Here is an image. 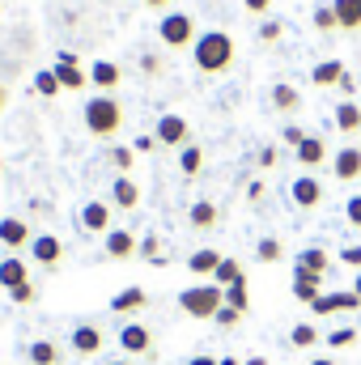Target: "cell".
<instances>
[{"label":"cell","mask_w":361,"mask_h":365,"mask_svg":"<svg viewBox=\"0 0 361 365\" xmlns=\"http://www.w3.org/2000/svg\"><path fill=\"white\" fill-rule=\"evenodd\" d=\"M234 56H238V47H234V38L225 30H204L195 38V47H191V60H195V68L204 77H225L234 68Z\"/></svg>","instance_id":"1"},{"label":"cell","mask_w":361,"mask_h":365,"mask_svg":"<svg viewBox=\"0 0 361 365\" xmlns=\"http://www.w3.org/2000/svg\"><path fill=\"white\" fill-rule=\"evenodd\" d=\"M119 128H123V106H119V98L98 93V98L86 102V132H90V136L111 140V136H119Z\"/></svg>","instance_id":"2"},{"label":"cell","mask_w":361,"mask_h":365,"mask_svg":"<svg viewBox=\"0 0 361 365\" xmlns=\"http://www.w3.org/2000/svg\"><path fill=\"white\" fill-rule=\"evenodd\" d=\"M179 306L187 310V319H217V310L225 306V289L221 284H187L179 293Z\"/></svg>","instance_id":"3"},{"label":"cell","mask_w":361,"mask_h":365,"mask_svg":"<svg viewBox=\"0 0 361 365\" xmlns=\"http://www.w3.org/2000/svg\"><path fill=\"white\" fill-rule=\"evenodd\" d=\"M158 38H162V47H171V51H187V47H195V38H200L195 17H191V13H162V21H158Z\"/></svg>","instance_id":"4"},{"label":"cell","mask_w":361,"mask_h":365,"mask_svg":"<svg viewBox=\"0 0 361 365\" xmlns=\"http://www.w3.org/2000/svg\"><path fill=\"white\" fill-rule=\"evenodd\" d=\"M153 136H158V145H162V149H187V145H191V140H187V136H191V128H187V119H183V115H162V119H158V128H153Z\"/></svg>","instance_id":"5"},{"label":"cell","mask_w":361,"mask_h":365,"mask_svg":"<svg viewBox=\"0 0 361 365\" xmlns=\"http://www.w3.org/2000/svg\"><path fill=\"white\" fill-rule=\"evenodd\" d=\"M319 319H332V314H349V310H361V297L353 289H345V293H319V302L310 306Z\"/></svg>","instance_id":"6"},{"label":"cell","mask_w":361,"mask_h":365,"mask_svg":"<svg viewBox=\"0 0 361 365\" xmlns=\"http://www.w3.org/2000/svg\"><path fill=\"white\" fill-rule=\"evenodd\" d=\"M30 259H34L39 268H60V259H64V242H60L56 234H34V242H30Z\"/></svg>","instance_id":"7"},{"label":"cell","mask_w":361,"mask_h":365,"mask_svg":"<svg viewBox=\"0 0 361 365\" xmlns=\"http://www.w3.org/2000/svg\"><path fill=\"white\" fill-rule=\"evenodd\" d=\"M30 242H34V234H30V221L26 217H0V247H9L17 255Z\"/></svg>","instance_id":"8"},{"label":"cell","mask_w":361,"mask_h":365,"mask_svg":"<svg viewBox=\"0 0 361 365\" xmlns=\"http://www.w3.org/2000/svg\"><path fill=\"white\" fill-rule=\"evenodd\" d=\"M119 349L132 353V357L153 353V331H149L145 323H128V327H119Z\"/></svg>","instance_id":"9"},{"label":"cell","mask_w":361,"mask_h":365,"mask_svg":"<svg viewBox=\"0 0 361 365\" xmlns=\"http://www.w3.org/2000/svg\"><path fill=\"white\" fill-rule=\"evenodd\" d=\"M289 200L298 208H319L323 204V182L315 179V175H302V179L289 182Z\"/></svg>","instance_id":"10"},{"label":"cell","mask_w":361,"mask_h":365,"mask_svg":"<svg viewBox=\"0 0 361 365\" xmlns=\"http://www.w3.org/2000/svg\"><path fill=\"white\" fill-rule=\"evenodd\" d=\"M68 344H73V353L93 357V353H102L106 336H102V327H93V323H77V327H73V336H68Z\"/></svg>","instance_id":"11"},{"label":"cell","mask_w":361,"mask_h":365,"mask_svg":"<svg viewBox=\"0 0 361 365\" xmlns=\"http://www.w3.org/2000/svg\"><path fill=\"white\" fill-rule=\"evenodd\" d=\"M332 175L340 182H357L361 179V149L357 145H345L336 158H332Z\"/></svg>","instance_id":"12"},{"label":"cell","mask_w":361,"mask_h":365,"mask_svg":"<svg viewBox=\"0 0 361 365\" xmlns=\"http://www.w3.org/2000/svg\"><path fill=\"white\" fill-rule=\"evenodd\" d=\"M102 247H106V259H132L136 247H141V238H136L132 230H111V234L102 238Z\"/></svg>","instance_id":"13"},{"label":"cell","mask_w":361,"mask_h":365,"mask_svg":"<svg viewBox=\"0 0 361 365\" xmlns=\"http://www.w3.org/2000/svg\"><path fill=\"white\" fill-rule=\"evenodd\" d=\"M319 293H323V276L306 272V268H293V297H298L302 306H315Z\"/></svg>","instance_id":"14"},{"label":"cell","mask_w":361,"mask_h":365,"mask_svg":"<svg viewBox=\"0 0 361 365\" xmlns=\"http://www.w3.org/2000/svg\"><path fill=\"white\" fill-rule=\"evenodd\" d=\"M81 230L86 234H111V204H102V200H90L86 208H81Z\"/></svg>","instance_id":"15"},{"label":"cell","mask_w":361,"mask_h":365,"mask_svg":"<svg viewBox=\"0 0 361 365\" xmlns=\"http://www.w3.org/2000/svg\"><path fill=\"white\" fill-rule=\"evenodd\" d=\"M149 306V293L141 289V284H128V289H119L115 297H111V310L115 314H141Z\"/></svg>","instance_id":"16"},{"label":"cell","mask_w":361,"mask_h":365,"mask_svg":"<svg viewBox=\"0 0 361 365\" xmlns=\"http://www.w3.org/2000/svg\"><path fill=\"white\" fill-rule=\"evenodd\" d=\"M26 280H30V268H26L21 255H4V259H0V284H4L9 293H13L17 284H26Z\"/></svg>","instance_id":"17"},{"label":"cell","mask_w":361,"mask_h":365,"mask_svg":"<svg viewBox=\"0 0 361 365\" xmlns=\"http://www.w3.org/2000/svg\"><path fill=\"white\" fill-rule=\"evenodd\" d=\"M26 361H30V365H60V361H64V349H60L56 340H30Z\"/></svg>","instance_id":"18"},{"label":"cell","mask_w":361,"mask_h":365,"mask_svg":"<svg viewBox=\"0 0 361 365\" xmlns=\"http://www.w3.org/2000/svg\"><path fill=\"white\" fill-rule=\"evenodd\" d=\"M349 68L340 64V60H323V64H315L310 68V81L319 86V90H332V86H340V77H345Z\"/></svg>","instance_id":"19"},{"label":"cell","mask_w":361,"mask_h":365,"mask_svg":"<svg viewBox=\"0 0 361 365\" xmlns=\"http://www.w3.org/2000/svg\"><path fill=\"white\" fill-rule=\"evenodd\" d=\"M293 153H298V162H302L306 170H315V166H323V158H327V145H323V136H306V140H302Z\"/></svg>","instance_id":"20"},{"label":"cell","mask_w":361,"mask_h":365,"mask_svg":"<svg viewBox=\"0 0 361 365\" xmlns=\"http://www.w3.org/2000/svg\"><path fill=\"white\" fill-rule=\"evenodd\" d=\"M187 225L200 230V234H208V230L217 225V204H213V200H195L191 212H187Z\"/></svg>","instance_id":"21"},{"label":"cell","mask_w":361,"mask_h":365,"mask_svg":"<svg viewBox=\"0 0 361 365\" xmlns=\"http://www.w3.org/2000/svg\"><path fill=\"white\" fill-rule=\"evenodd\" d=\"M332 9H336L340 30L345 34H357L361 30V0H332Z\"/></svg>","instance_id":"22"},{"label":"cell","mask_w":361,"mask_h":365,"mask_svg":"<svg viewBox=\"0 0 361 365\" xmlns=\"http://www.w3.org/2000/svg\"><path fill=\"white\" fill-rule=\"evenodd\" d=\"M293 268H306V272H319V276H327L332 272V255L323 251V247H306L298 259H293Z\"/></svg>","instance_id":"23"},{"label":"cell","mask_w":361,"mask_h":365,"mask_svg":"<svg viewBox=\"0 0 361 365\" xmlns=\"http://www.w3.org/2000/svg\"><path fill=\"white\" fill-rule=\"evenodd\" d=\"M111 204H119V208H136V204H141V187L128 179V175H119V179L111 182Z\"/></svg>","instance_id":"24"},{"label":"cell","mask_w":361,"mask_h":365,"mask_svg":"<svg viewBox=\"0 0 361 365\" xmlns=\"http://www.w3.org/2000/svg\"><path fill=\"white\" fill-rule=\"evenodd\" d=\"M221 259H225L221 251H213V247H200V251H195V255L187 259V272H195V276H213L217 268H221Z\"/></svg>","instance_id":"25"},{"label":"cell","mask_w":361,"mask_h":365,"mask_svg":"<svg viewBox=\"0 0 361 365\" xmlns=\"http://www.w3.org/2000/svg\"><path fill=\"white\" fill-rule=\"evenodd\" d=\"M268 98H272V106H276L280 115H293V110H302V93L293 90V86H285V81H276Z\"/></svg>","instance_id":"26"},{"label":"cell","mask_w":361,"mask_h":365,"mask_svg":"<svg viewBox=\"0 0 361 365\" xmlns=\"http://www.w3.org/2000/svg\"><path fill=\"white\" fill-rule=\"evenodd\" d=\"M90 86H98L102 93H111L119 86V64H111V60H98L90 68Z\"/></svg>","instance_id":"27"},{"label":"cell","mask_w":361,"mask_h":365,"mask_svg":"<svg viewBox=\"0 0 361 365\" xmlns=\"http://www.w3.org/2000/svg\"><path fill=\"white\" fill-rule=\"evenodd\" d=\"M336 128H340L345 136H357L361 132V106L357 102H340V106H336Z\"/></svg>","instance_id":"28"},{"label":"cell","mask_w":361,"mask_h":365,"mask_svg":"<svg viewBox=\"0 0 361 365\" xmlns=\"http://www.w3.org/2000/svg\"><path fill=\"white\" fill-rule=\"evenodd\" d=\"M238 280H247V272H243V264L238 259H221V268L213 272V284H221V289H230V284H238Z\"/></svg>","instance_id":"29"},{"label":"cell","mask_w":361,"mask_h":365,"mask_svg":"<svg viewBox=\"0 0 361 365\" xmlns=\"http://www.w3.org/2000/svg\"><path fill=\"white\" fill-rule=\"evenodd\" d=\"M319 340H323V336H319L315 323H298V327L289 331V344H293V349H315Z\"/></svg>","instance_id":"30"},{"label":"cell","mask_w":361,"mask_h":365,"mask_svg":"<svg viewBox=\"0 0 361 365\" xmlns=\"http://www.w3.org/2000/svg\"><path fill=\"white\" fill-rule=\"evenodd\" d=\"M200 166H204V149H200V145H187V149L179 153V170L187 175V179H195Z\"/></svg>","instance_id":"31"},{"label":"cell","mask_w":361,"mask_h":365,"mask_svg":"<svg viewBox=\"0 0 361 365\" xmlns=\"http://www.w3.org/2000/svg\"><path fill=\"white\" fill-rule=\"evenodd\" d=\"M225 306H234V310L247 314V310H251V284H247V280L230 284V289H225Z\"/></svg>","instance_id":"32"},{"label":"cell","mask_w":361,"mask_h":365,"mask_svg":"<svg viewBox=\"0 0 361 365\" xmlns=\"http://www.w3.org/2000/svg\"><path fill=\"white\" fill-rule=\"evenodd\" d=\"M60 90H64V86H60L56 68H39V73H34V93H43V98H56Z\"/></svg>","instance_id":"33"},{"label":"cell","mask_w":361,"mask_h":365,"mask_svg":"<svg viewBox=\"0 0 361 365\" xmlns=\"http://www.w3.org/2000/svg\"><path fill=\"white\" fill-rule=\"evenodd\" d=\"M310 21H315V30H319V34H332V30H340V21H336V9H332V4H319Z\"/></svg>","instance_id":"34"},{"label":"cell","mask_w":361,"mask_h":365,"mask_svg":"<svg viewBox=\"0 0 361 365\" xmlns=\"http://www.w3.org/2000/svg\"><path fill=\"white\" fill-rule=\"evenodd\" d=\"M136 255H141V259H149V264H166V255H162V238H158V234H149V238H141V247H136Z\"/></svg>","instance_id":"35"},{"label":"cell","mask_w":361,"mask_h":365,"mask_svg":"<svg viewBox=\"0 0 361 365\" xmlns=\"http://www.w3.org/2000/svg\"><path fill=\"white\" fill-rule=\"evenodd\" d=\"M280 255H285V247L276 238H260V247H255V259L260 264H280Z\"/></svg>","instance_id":"36"},{"label":"cell","mask_w":361,"mask_h":365,"mask_svg":"<svg viewBox=\"0 0 361 365\" xmlns=\"http://www.w3.org/2000/svg\"><path fill=\"white\" fill-rule=\"evenodd\" d=\"M327 340V349H349V344H357L361 336H357V327H336L332 336H323Z\"/></svg>","instance_id":"37"},{"label":"cell","mask_w":361,"mask_h":365,"mask_svg":"<svg viewBox=\"0 0 361 365\" xmlns=\"http://www.w3.org/2000/svg\"><path fill=\"white\" fill-rule=\"evenodd\" d=\"M132 158H136V149H123V145H119V149H111V166H115L119 175H128V170H132Z\"/></svg>","instance_id":"38"},{"label":"cell","mask_w":361,"mask_h":365,"mask_svg":"<svg viewBox=\"0 0 361 365\" xmlns=\"http://www.w3.org/2000/svg\"><path fill=\"white\" fill-rule=\"evenodd\" d=\"M9 297H13V306H34V297H39V289H34V280H26V284H17V289H13Z\"/></svg>","instance_id":"39"},{"label":"cell","mask_w":361,"mask_h":365,"mask_svg":"<svg viewBox=\"0 0 361 365\" xmlns=\"http://www.w3.org/2000/svg\"><path fill=\"white\" fill-rule=\"evenodd\" d=\"M213 323H217V327H221V331H230V327H238V323H243V310H234V306H221V310H217V319H213Z\"/></svg>","instance_id":"40"},{"label":"cell","mask_w":361,"mask_h":365,"mask_svg":"<svg viewBox=\"0 0 361 365\" xmlns=\"http://www.w3.org/2000/svg\"><path fill=\"white\" fill-rule=\"evenodd\" d=\"M345 221H349L353 230H361V195H353V200L345 204Z\"/></svg>","instance_id":"41"},{"label":"cell","mask_w":361,"mask_h":365,"mask_svg":"<svg viewBox=\"0 0 361 365\" xmlns=\"http://www.w3.org/2000/svg\"><path fill=\"white\" fill-rule=\"evenodd\" d=\"M141 73H149V77H162V73H166V64H162L158 56H141Z\"/></svg>","instance_id":"42"},{"label":"cell","mask_w":361,"mask_h":365,"mask_svg":"<svg viewBox=\"0 0 361 365\" xmlns=\"http://www.w3.org/2000/svg\"><path fill=\"white\" fill-rule=\"evenodd\" d=\"M306 136H310V132H302L298 123H289V128H285V145H289V149H298V145H302Z\"/></svg>","instance_id":"43"},{"label":"cell","mask_w":361,"mask_h":365,"mask_svg":"<svg viewBox=\"0 0 361 365\" xmlns=\"http://www.w3.org/2000/svg\"><path fill=\"white\" fill-rule=\"evenodd\" d=\"M340 264H349V268L361 272V247H345V251H340Z\"/></svg>","instance_id":"44"},{"label":"cell","mask_w":361,"mask_h":365,"mask_svg":"<svg viewBox=\"0 0 361 365\" xmlns=\"http://www.w3.org/2000/svg\"><path fill=\"white\" fill-rule=\"evenodd\" d=\"M260 38H264V43H276V38H280V21H264V26H260Z\"/></svg>","instance_id":"45"},{"label":"cell","mask_w":361,"mask_h":365,"mask_svg":"<svg viewBox=\"0 0 361 365\" xmlns=\"http://www.w3.org/2000/svg\"><path fill=\"white\" fill-rule=\"evenodd\" d=\"M243 4H247V13H255V17H264L272 9V0H243Z\"/></svg>","instance_id":"46"},{"label":"cell","mask_w":361,"mask_h":365,"mask_svg":"<svg viewBox=\"0 0 361 365\" xmlns=\"http://www.w3.org/2000/svg\"><path fill=\"white\" fill-rule=\"evenodd\" d=\"M153 145H158V136H136L132 149H136V153H153Z\"/></svg>","instance_id":"47"},{"label":"cell","mask_w":361,"mask_h":365,"mask_svg":"<svg viewBox=\"0 0 361 365\" xmlns=\"http://www.w3.org/2000/svg\"><path fill=\"white\" fill-rule=\"evenodd\" d=\"M260 166H264V170H272V166H276V149H260Z\"/></svg>","instance_id":"48"},{"label":"cell","mask_w":361,"mask_h":365,"mask_svg":"<svg viewBox=\"0 0 361 365\" xmlns=\"http://www.w3.org/2000/svg\"><path fill=\"white\" fill-rule=\"evenodd\" d=\"M336 90H340V93H349V98H353V93H357V81H353V77H349V73H345V77H340V86H336Z\"/></svg>","instance_id":"49"},{"label":"cell","mask_w":361,"mask_h":365,"mask_svg":"<svg viewBox=\"0 0 361 365\" xmlns=\"http://www.w3.org/2000/svg\"><path fill=\"white\" fill-rule=\"evenodd\" d=\"M247 200H251V204L264 200V182H251V187H247Z\"/></svg>","instance_id":"50"},{"label":"cell","mask_w":361,"mask_h":365,"mask_svg":"<svg viewBox=\"0 0 361 365\" xmlns=\"http://www.w3.org/2000/svg\"><path fill=\"white\" fill-rule=\"evenodd\" d=\"M145 4H149V9H171L175 0H145Z\"/></svg>","instance_id":"51"},{"label":"cell","mask_w":361,"mask_h":365,"mask_svg":"<svg viewBox=\"0 0 361 365\" xmlns=\"http://www.w3.org/2000/svg\"><path fill=\"white\" fill-rule=\"evenodd\" d=\"M187 365H217V357H191Z\"/></svg>","instance_id":"52"},{"label":"cell","mask_w":361,"mask_h":365,"mask_svg":"<svg viewBox=\"0 0 361 365\" xmlns=\"http://www.w3.org/2000/svg\"><path fill=\"white\" fill-rule=\"evenodd\" d=\"M4 106H9V90L0 86V115H4Z\"/></svg>","instance_id":"53"},{"label":"cell","mask_w":361,"mask_h":365,"mask_svg":"<svg viewBox=\"0 0 361 365\" xmlns=\"http://www.w3.org/2000/svg\"><path fill=\"white\" fill-rule=\"evenodd\" d=\"M217 365H243V361H238V357H221Z\"/></svg>","instance_id":"54"},{"label":"cell","mask_w":361,"mask_h":365,"mask_svg":"<svg viewBox=\"0 0 361 365\" xmlns=\"http://www.w3.org/2000/svg\"><path fill=\"white\" fill-rule=\"evenodd\" d=\"M243 365H268V357H251V361H243Z\"/></svg>","instance_id":"55"},{"label":"cell","mask_w":361,"mask_h":365,"mask_svg":"<svg viewBox=\"0 0 361 365\" xmlns=\"http://www.w3.org/2000/svg\"><path fill=\"white\" fill-rule=\"evenodd\" d=\"M310 365H336V361L332 357H319V361H310Z\"/></svg>","instance_id":"56"},{"label":"cell","mask_w":361,"mask_h":365,"mask_svg":"<svg viewBox=\"0 0 361 365\" xmlns=\"http://www.w3.org/2000/svg\"><path fill=\"white\" fill-rule=\"evenodd\" d=\"M353 293H357V297H361V272H357V280H353Z\"/></svg>","instance_id":"57"},{"label":"cell","mask_w":361,"mask_h":365,"mask_svg":"<svg viewBox=\"0 0 361 365\" xmlns=\"http://www.w3.org/2000/svg\"><path fill=\"white\" fill-rule=\"evenodd\" d=\"M111 365H132V361H111Z\"/></svg>","instance_id":"58"}]
</instances>
